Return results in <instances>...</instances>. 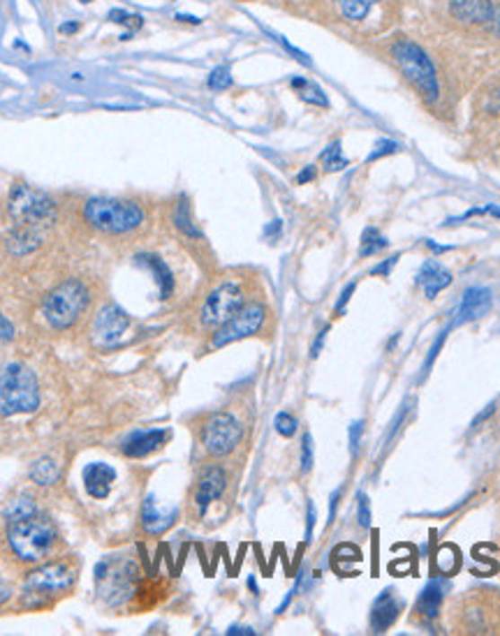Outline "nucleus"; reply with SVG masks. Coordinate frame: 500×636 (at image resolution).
Listing matches in <instances>:
<instances>
[{
  "instance_id": "f257e3e1",
  "label": "nucleus",
  "mask_w": 500,
  "mask_h": 636,
  "mask_svg": "<svg viewBox=\"0 0 500 636\" xmlns=\"http://www.w3.org/2000/svg\"><path fill=\"white\" fill-rule=\"evenodd\" d=\"M61 542L58 527L44 518V516H31L23 521L10 523L7 527V546L12 555L23 565H39L47 558H51Z\"/></svg>"
},
{
  "instance_id": "f03ea898",
  "label": "nucleus",
  "mask_w": 500,
  "mask_h": 636,
  "mask_svg": "<svg viewBox=\"0 0 500 636\" xmlns=\"http://www.w3.org/2000/svg\"><path fill=\"white\" fill-rule=\"evenodd\" d=\"M39 407V384L35 373L23 363L0 366V414L17 417Z\"/></svg>"
},
{
  "instance_id": "7ed1b4c3",
  "label": "nucleus",
  "mask_w": 500,
  "mask_h": 636,
  "mask_svg": "<svg viewBox=\"0 0 500 636\" xmlns=\"http://www.w3.org/2000/svg\"><path fill=\"white\" fill-rule=\"evenodd\" d=\"M83 220L105 234H127L144 225V209L137 202L111 197H91L83 202Z\"/></svg>"
},
{
  "instance_id": "20e7f679",
  "label": "nucleus",
  "mask_w": 500,
  "mask_h": 636,
  "mask_svg": "<svg viewBox=\"0 0 500 636\" xmlns=\"http://www.w3.org/2000/svg\"><path fill=\"white\" fill-rule=\"evenodd\" d=\"M88 303H91V292H88V287L83 285L82 280H63L61 285H56L44 297L42 315L47 324L54 327V329H70L86 313Z\"/></svg>"
},
{
  "instance_id": "39448f33",
  "label": "nucleus",
  "mask_w": 500,
  "mask_h": 636,
  "mask_svg": "<svg viewBox=\"0 0 500 636\" xmlns=\"http://www.w3.org/2000/svg\"><path fill=\"white\" fill-rule=\"evenodd\" d=\"M391 54H394L396 65L401 67L408 82L413 83L429 102H434L438 98V77H435L434 63L426 56V51L419 44L410 42V39H399L391 47Z\"/></svg>"
},
{
  "instance_id": "423d86ee",
  "label": "nucleus",
  "mask_w": 500,
  "mask_h": 636,
  "mask_svg": "<svg viewBox=\"0 0 500 636\" xmlns=\"http://www.w3.org/2000/svg\"><path fill=\"white\" fill-rule=\"evenodd\" d=\"M7 211H10L12 220L17 225L38 227L56 218V202L47 192L35 190V187L26 186V183H17L10 190Z\"/></svg>"
},
{
  "instance_id": "0eeeda50",
  "label": "nucleus",
  "mask_w": 500,
  "mask_h": 636,
  "mask_svg": "<svg viewBox=\"0 0 500 636\" xmlns=\"http://www.w3.org/2000/svg\"><path fill=\"white\" fill-rule=\"evenodd\" d=\"M79 579V565L75 560H51L33 570L26 579V593L35 597L67 595Z\"/></svg>"
},
{
  "instance_id": "6e6552de",
  "label": "nucleus",
  "mask_w": 500,
  "mask_h": 636,
  "mask_svg": "<svg viewBox=\"0 0 500 636\" xmlns=\"http://www.w3.org/2000/svg\"><path fill=\"white\" fill-rule=\"evenodd\" d=\"M243 438V426L230 412H214L199 428V442L214 458H225L237 449Z\"/></svg>"
},
{
  "instance_id": "1a4fd4ad",
  "label": "nucleus",
  "mask_w": 500,
  "mask_h": 636,
  "mask_svg": "<svg viewBox=\"0 0 500 636\" xmlns=\"http://www.w3.org/2000/svg\"><path fill=\"white\" fill-rule=\"evenodd\" d=\"M246 303V292L239 280H223L206 294L199 308V324L204 329H218Z\"/></svg>"
},
{
  "instance_id": "9d476101",
  "label": "nucleus",
  "mask_w": 500,
  "mask_h": 636,
  "mask_svg": "<svg viewBox=\"0 0 500 636\" xmlns=\"http://www.w3.org/2000/svg\"><path fill=\"white\" fill-rule=\"evenodd\" d=\"M267 315L269 313H267V308H264L262 303H243L237 313L215 329V334L211 335V347L220 350V347L232 345V343H237V340L250 338V335L259 334V331L264 329Z\"/></svg>"
},
{
  "instance_id": "9b49d317",
  "label": "nucleus",
  "mask_w": 500,
  "mask_h": 636,
  "mask_svg": "<svg viewBox=\"0 0 500 636\" xmlns=\"http://www.w3.org/2000/svg\"><path fill=\"white\" fill-rule=\"evenodd\" d=\"M127 329H130L127 313H123L116 303H107L95 313L93 324H91V335H93L95 345L111 350V347H118L126 340Z\"/></svg>"
},
{
  "instance_id": "f8f14e48",
  "label": "nucleus",
  "mask_w": 500,
  "mask_h": 636,
  "mask_svg": "<svg viewBox=\"0 0 500 636\" xmlns=\"http://www.w3.org/2000/svg\"><path fill=\"white\" fill-rule=\"evenodd\" d=\"M227 488V472L225 467L220 466H206L202 472H199L197 486H195L193 493V507L197 511L199 518L206 516L209 507L214 505L215 500L223 498Z\"/></svg>"
},
{
  "instance_id": "ddd939ff",
  "label": "nucleus",
  "mask_w": 500,
  "mask_h": 636,
  "mask_svg": "<svg viewBox=\"0 0 500 636\" xmlns=\"http://www.w3.org/2000/svg\"><path fill=\"white\" fill-rule=\"evenodd\" d=\"M170 433L162 431V428H151V431H137L132 433L130 438L123 442L121 451L127 456V458H146L154 451H158L160 447L165 445Z\"/></svg>"
},
{
  "instance_id": "4468645a",
  "label": "nucleus",
  "mask_w": 500,
  "mask_h": 636,
  "mask_svg": "<svg viewBox=\"0 0 500 636\" xmlns=\"http://www.w3.org/2000/svg\"><path fill=\"white\" fill-rule=\"evenodd\" d=\"M116 482V470L110 463H91L83 467V486L86 493L95 500H105Z\"/></svg>"
},
{
  "instance_id": "2eb2a0df",
  "label": "nucleus",
  "mask_w": 500,
  "mask_h": 636,
  "mask_svg": "<svg viewBox=\"0 0 500 636\" xmlns=\"http://www.w3.org/2000/svg\"><path fill=\"white\" fill-rule=\"evenodd\" d=\"M176 516H179V511H176L174 507L160 505L154 495H149V498L144 500L142 526H144V530L151 532V535H160V532L170 530V527L174 526Z\"/></svg>"
},
{
  "instance_id": "dca6fc26",
  "label": "nucleus",
  "mask_w": 500,
  "mask_h": 636,
  "mask_svg": "<svg viewBox=\"0 0 500 636\" xmlns=\"http://www.w3.org/2000/svg\"><path fill=\"white\" fill-rule=\"evenodd\" d=\"M491 292L487 287H470V290L463 292L461 306L457 310V319L454 324H463V322H473V319L484 318V315L491 310Z\"/></svg>"
},
{
  "instance_id": "f3484780",
  "label": "nucleus",
  "mask_w": 500,
  "mask_h": 636,
  "mask_svg": "<svg viewBox=\"0 0 500 636\" xmlns=\"http://www.w3.org/2000/svg\"><path fill=\"white\" fill-rule=\"evenodd\" d=\"M399 611H401V602L396 597L394 590H382V593L375 597L373 609H371V627L373 632H385L394 625V620L399 618Z\"/></svg>"
},
{
  "instance_id": "a211bd4d",
  "label": "nucleus",
  "mask_w": 500,
  "mask_h": 636,
  "mask_svg": "<svg viewBox=\"0 0 500 636\" xmlns=\"http://www.w3.org/2000/svg\"><path fill=\"white\" fill-rule=\"evenodd\" d=\"M452 283V274L435 259H426L422 264V269L417 274V285L424 287V294L429 299H434L438 292L445 290Z\"/></svg>"
},
{
  "instance_id": "6ab92c4d",
  "label": "nucleus",
  "mask_w": 500,
  "mask_h": 636,
  "mask_svg": "<svg viewBox=\"0 0 500 636\" xmlns=\"http://www.w3.org/2000/svg\"><path fill=\"white\" fill-rule=\"evenodd\" d=\"M494 12L491 0H452V14L468 23H489Z\"/></svg>"
},
{
  "instance_id": "aec40b11",
  "label": "nucleus",
  "mask_w": 500,
  "mask_h": 636,
  "mask_svg": "<svg viewBox=\"0 0 500 636\" xmlns=\"http://www.w3.org/2000/svg\"><path fill=\"white\" fill-rule=\"evenodd\" d=\"M39 246V234L35 227H26V225H17L14 231H10L7 236V248H10L14 255H26L31 250Z\"/></svg>"
},
{
  "instance_id": "412c9836",
  "label": "nucleus",
  "mask_w": 500,
  "mask_h": 636,
  "mask_svg": "<svg viewBox=\"0 0 500 636\" xmlns=\"http://www.w3.org/2000/svg\"><path fill=\"white\" fill-rule=\"evenodd\" d=\"M139 259H142V264H146L151 274L155 275V283H158L160 287V297L170 299L171 292H174V275H171L170 266L160 257H155V255H142Z\"/></svg>"
},
{
  "instance_id": "4be33fe9",
  "label": "nucleus",
  "mask_w": 500,
  "mask_h": 636,
  "mask_svg": "<svg viewBox=\"0 0 500 636\" xmlns=\"http://www.w3.org/2000/svg\"><path fill=\"white\" fill-rule=\"evenodd\" d=\"M445 599V586L440 581H431L429 586L424 588L422 595L417 599V611L426 618H435L440 611V604Z\"/></svg>"
},
{
  "instance_id": "5701e85b",
  "label": "nucleus",
  "mask_w": 500,
  "mask_h": 636,
  "mask_svg": "<svg viewBox=\"0 0 500 636\" xmlns=\"http://www.w3.org/2000/svg\"><path fill=\"white\" fill-rule=\"evenodd\" d=\"M31 479H33L38 486H54V484L61 479V466H58L54 458H49V456L38 458V461L31 466Z\"/></svg>"
},
{
  "instance_id": "b1692460",
  "label": "nucleus",
  "mask_w": 500,
  "mask_h": 636,
  "mask_svg": "<svg viewBox=\"0 0 500 636\" xmlns=\"http://www.w3.org/2000/svg\"><path fill=\"white\" fill-rule=\"evenodd\" d=\"M290 83H292V88H294V91L299 93V98H302L303 102H308V105L329 107V100H327L325 91H322L318 83L308 82V79H303V77H294Z\"/></svg>"
},
{
  "instance_id": "393cba45",
  "label": "nucleus",
  "mask_w": 500,
  "mask_h": 636,
  "mask_svg": "<svg viewBox=\"0 0 500 636\" xmlns=\"http://www.w3.org/2000/svg\"><path fill=\"white\" fill-rule=\"evenodd\" d=\"M38 514V507H35L33 500L28 498H14L7 502V507L3 510V518L7 523H17L23 521V518H31V516Z\"/></svg>"
},
{
  "instance_id": "a878e982",
  "label": "nucleus",
  "mask_w": 500,
  "mask_h": 636,
  "mask_svg": "<svg viewBox=\"0 0 500 636\" xmlns=\"http://www.w3.org/2000/svg\"><path fill=\"white\" fill-rule=\"evenodd\" d=\"M336 3H338L343 17L350 19V22H362L378 0H336Z\"/></svg>"
},
{
  "instance_id": "bb28decb",
  "label": "nucleus",
  "mask_w": 500,
  "mask_h": 636,
  "mask_svg": "<svg viewBox=\"0 0 500 636\" xmlns=\"http://www.w3.org/2000/svg\"><path fill=\"white\" fill-rule=\"evenodd\" d=\"M174 225L179 227V231H181V234L190 236V239H199V236H202V231L193 225V218H190V206H188L186 199H179V204H176Z\"/></svg>"
},
{
  "instance_id": "cd10ccee",
  "label": "nucleus",
  "mask_w": 500,
  "mask_h": 636,
  "mask_svg": "<svg viewBox=\"0 0 500 636\" xmlns=\"http://www.w3.org/2000/svg\"><path fill=\"white\" fill-rule=\"evenodd\" d=\"M387 246H390V241H387L385 236L380 234L375 227H369V230H364V234H362L359 257H371V255H378L380 250H385Z\"/></svg>"
},
{
  "instance_id": "c85d7f7f",
  "label": "nucleus",
  "mask_w": 500,
  "mask_h": 636,
  "mask_svg": "<svg viewBox=\"0 0 500 636\" xmlns=\"http://www.w3.org/2000/svg\"><path fill=\"white\" fill-rule=\"evenodd\" d=\"M320 162L325 165L327 171H341L347 167V160L343 158V149H341V142H334L329 144L325 151H322V155H320Z\"/></svg>"
},
{
  "instance_id": "c756f323",
  "label": "nucleus",
  "mask_w": 500,
  "mask_h": 636,
  "mask_svg": "<svg viewBox=\"0 0 500 636\" xmlns=\"http://www.w3.org/2000/svg\"><path fill=\"white\" fill-rule=\"evenodd\" d=\"M209 88L211 91H227V88L234 83V79H232V70L227 65H218L211 70L209 74Z\"/></svg>"
},
{
  "instance_id": "7c9ffc66",
  "label": "nucleus",
  "mask_w": 500,
  "mask_h": 636,
  "mask_svg": "<svg viewBox=\"0 0 500 636\" xmlns=\"http://www.w3.org/2000/svg\"><path fill=\"white\" fill-rule=\"evenodd\" d=\"M276 433L283 435V438H292V435L297 433V419L292 417L290 412H278L276 414Z\"/></svg>"
},
{
  "instance_id": "2f4dec72",
  "label": "nucleus",
  "mask_w": 500,
  "mask_h": 636,
  "mask_svg": "<svg viewBox=\"0 0 500 636\" xmlns=\"http://www.w3.org/2000/svg\"><path fill=\"white\" fill-rule=\"evenodd\" d=\"M107 19L114 23H121V26H130V33L132 30H137V28L144 23L142 17H137V14H130V12H126V10H111L110 14H107Z\"/></svg>"
},
{
  "instance_id": "473e14b6",
  "label": "nucleus",
  "mask_w": 500,
  "mask_h": 636,
  "mask_svg": "<svg viewBox=\"0 0 500 636\" xmlns=\"http://www.w3.org/2000/svg\"><path fill=\"white\" fill-rule=\"evenodd\" d=\"M447 334H450V329H445V331H440V335H438V338H435L434 347H431V352H429V357L424 359V366H422V378H426V375H429L431 366H434L435 357H438V354H440V347H443V343H445Z\"/></svg>"
},
{
  "instance_id": "72a5a7b5",
  "label": "nucleus",
  "mask_w": 500,
  "mask_h": 636,
  "mask_svg": "<svg viewBox=\"0 0 500 636\" xmlns=\"http://www.w3.org/2000/svg\"><path fill=\"white\" fill-rule=\"evenodd\" d=\"M399 151V144L391 142V139H380L378 144H375V149L371 151V155L366 158V162H373V160H380L382 155H391Z\"/></svg>"
},
{
  "instance_id": "f704fd0d",
  "label": "nucleus",
  "mask_w": 500,
  "mask_h": 636,
  "mask_svg": "<svg viewBox=\"0 0 500 636\" xmlns=\"http://www.w3.org/2000/svg\"><path fill=\"white\" fill-rule=\"evenodd\" d=\"M311 467H313V438L306 433L302 442V472H308Z\"/></svg>"
},
{
  "instance_id": "c9c22d12",
  "label": "nucleus",
  "mask_w": 500,
  "mask_h": 636,
  "mask_svg": "<svg viewBox=\"0 0 500 636\" xmlns=\"http://www.w3.org/2000/svg\"><path fill=\"white\" fill-rule=\"evenodd\" d=\"M362 435H364V422H355L350 426V451L357 454L359 445H362Z\"/></svg>"
},
{
  "instance_id": "e433bc0d",
  "label": "nucleus",
  "mask_w": 500,
  "mask_h": 636,
  "mask_svg": "<svg viewBox=\"0 0 500 636\" xmlns=\"http://www.w3.org/2000/svg\"><path fill=\"white\" fill-rule=\"evenodd\" d=\"M359 526L369 527L371 526V510H369V498L359 495Z\"/></svg>"
},
{
  "instance_id": "4c0bfd02",
  "label": "nucleus",
  "mask_w": 500,
  "mask_h": 636,
  "mask_svg": "<svg viewBox=\"0 0 500 636\" xmlns=\"http://www.w3.org/2000/svg\"><path fill=\"white\" fill-rule=\"evenodd\" d=\"M12 338H14V327H12V324L7 322L3 315H0V347L7 345Z\"/></svg>"
},
{
  "instance_id": "58836bf2",
  "label": "nucleus",
  "mask_w": 500,
  "mask_h": 636,
  "mask_svg": "<svg viewBox=\"0 0 500 636\" xmlns=\"http://www.w3.org/2000/svg\"><path fill=\"white\" fill-rule=\"evenodd\" d=\"M355 290H357V285H355V283H350V285L341 292V299H338V303H336V315H341L343 310H346L347 301H350V297L355 294Z\"/></svg>"
},
{
  "instance_id": "ea45409f",
  "label": "nucleus",
  "mask_w": 500,
  "mask_h": 636,
  "mask_svg": "<svg viewBox=\"0 0 500 636\" xmlns=\"http://www.w3.org/2000/svg\"><path fill=\"white\" fill-rule=\"evenodd\" d=\"M399 257H401V255H394V257L385 259V262L378 264V266H375V269L371 271V274H373V275H390L391 269L396 266V262H399Z\"/></svg>"
},
{
  "instance_id": "a19ab883",
  "label": "nucleus",
  "mask_w": 500,
  "mask_h": 636,
  "mask_svg": "<svg viewBox=\"0 0 500 636\" xmlns=\"http://www.w3.org/2000/svg\"><path fill=\"white\" fill-rule=\"evenodd\" d=\"M315 176H318V171H315V167H313V165H308V167H303V170L297 174V183H299V186H303V183L313 181Z\"/></svg>"
},
{
  "instance_id": "79ce46f5",
  "label": "nucleus",
  "mask_w": 500,
  "mask_h": 636,
  "mask_svg": "<svg viewBox=\"0 0 500 636\" xmlns=\"http://www.w3.org/2000/svg\"><path fill=\"white\" fill-rule=\"evenodd\" d=\"M327 334H329V327H325V329L320 331L318 340H315V343H313V350H311V357H318V354H320V350H322V345H325V338H327Z\"/></svg>"
},
{
  "instance_id": "37998d69",
  "label": "nucleus",
  "mask_w": 500,
  "mask_h": 636,
  "mask_svg": "<svg viewBox=\"0 0 500 636\" xmlns=\"http://www.w3.org/2000/svg\"><path fill=\"white\" fill-rule=\"evenodd\" d=\"M313 523H315V507L313 502H308V527H306L308 537L313 535Z\"/></svg>"
},
{
  "instance_id": "c03bdc74",
  "label": "nucleus",
  "mask_w": 500,
  "mask_h": 636,
  "mask_svg": "<svg viewBox=\"0 0 500 636\" xmlns=\"http://www.w3.org/2000/svg\"><path fill=\"white\" fill-rule=\"evenodd\" d=\"M264 234H267V236H278V234H281V220H274L271 225H267Z\"/></svg>"
},
{
  "instance_id": "a18cd8bd",
  "label": "nucleus",
  "mask_w": 500,
  "mask_h": 636,
  "mask_svg": "<svg viewBox=\"0 0 500 636\" xmlns=\"http://www.w3.org/2000/svg\"><path fill=\"white\" fill-rule=\"evenodd\" d=\"M10 597H12V588L7 586V583L0 581V604H5Z\"/></svg>"
},
{
  "instance_id": "49530a36",
  "label": "nucleus",
  "mask_w": 500,
  "mask_h": 636,
  "mask_svg": "<svg viewBox=\"0 0 500 636\" xmlns=\"http://www.w3.org/2000/svg\"><path fill=\"white\" fill-rule=\"evenodd\" d=\"M494 410H496V403H491V405H489V407H487V410H484V412H482V414H479V417H478V419H475V422H473V428H475V426H479V423H482V422H484V419L489 417V414H494Z\"/></svg>"
},
{
  "instance_id": "de8ad7c7",
  "label": "nucleus",
  "mask_w": 500,
  "mask_h": 636,
  "mask_svg": "<svg viewBox=\"0 0 500 636\" xmlns=\"http://www.w3.org/2000/svg\"><path fill=\"white\" fill-rule=\"evenodd\" d=\"M338 498H341V491H336L334 495H331V511H329V523L334 521L336 516V507H338Z\"/></svg>"
},
{
  "instance_id": "09e8293b",
  "label": "nucleus",
  "mask_w": 500,
  "mask_h": 636,
  "mask_svg": "<svg viewBox=\"0 0 500 636\" xmlns=\"http://www.w3.org/2000/svg\"><path fill=\"white\" fill-rule=\"evenodd\" d=\"M227 634H248V636H253L255 632L250 630V627H232V630H227Z\"/></svg>"
},
{
  "instance_id": "8fccbe9b",
  "label": "nucleus",
  "mask_w": 500,
  "mask_h": 636,
  "mask_svg": "<svg viewBox=\"0 0 500 636\" xmlns=\"http://www.w3.org/2000/svg\"><path fill=\"white\" fill-rule=\"evenodd\" d=\"M77 30H79V23H63L61 26L63 35H72V33H77Z\"/></svg>"
},
{
  "instance_id": "3c124183",
  "label": "nucleus",
  "mask_w": 500,
  "mask_h": 636,
  "mask_svg": "<svg viewBox=\"0 0 500 636\" xmlns=\"http://www.w3.org/2000/svg\"><path fill=\"white\" fill-rule=\"evenodd\" d=\"M179 22H190V23H199V19L197 17H186V14H179Z\"/></svg>"
},
{
  "instance_id": "603ef678",
  "label": "nucleus",
  "mask_w": 500,
  "mask_h": 636,
  "mask_svg": "<svg viewBox=\"0 0 500 636\" xmlns=\"http://www.w3.org/2000/svg\"><path fill=\"white\" fill-rule=\"evenodd\" d=\"M248 586H250V590H253V593H258V583H255V579H248Z\"/></svg>"
}]
</instances>
